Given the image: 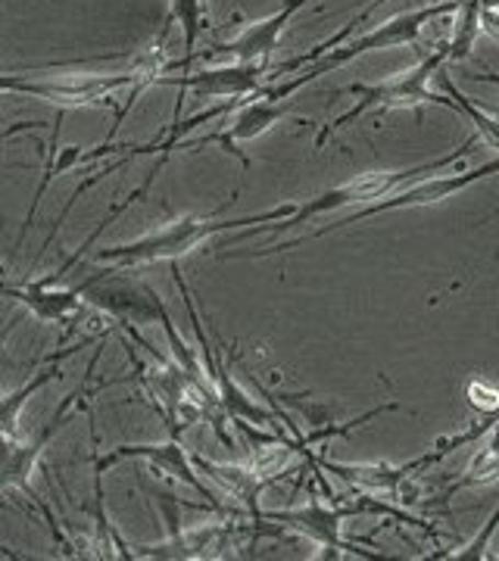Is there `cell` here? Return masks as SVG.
<instances>
[{
	"label": "cell",
	"mask_w": 499,
	"mask_h": 561,
	"mask_svg": "<svg viewBox=\"0 0 499 561\" xmlns=\"http://www.w3.org/2000/svg\"><path fill=\"white\" fill-rule=\"evenodd\" d=\"M238 194L235 191L228 201L222 203L216 213L209 216H181V219L162 225L157 231L144 234L138 241L132 243H116V247H103L94 253L98 262H110L113 268H138V265H154V262H179L184 260L188 253H194L197 247L216 238V234H225V231H235V228H243V225H269V221L287 219L294 213V206H279V209H269V213H257V216H240V219H228L225 209L238 203Z\"/></svg>",
	"instance_id": "cell-1"
},
{
	"label": "cell",
	"mask_w": 499,
	"mask_h": 561,
	"mask_svg": "<svg viewBox=\"0 0 499 561\" xmlns=\"http://www.w3.org/2000/svg\"><path fill=\"white\" fill-rule=\"evenodd\" d=\"M478 135H472V138L462 140L453 153L438 157V160L419 162V165H406V169H390V172H365V175L343 181V184L325 191V194H316V197H309V201L297 203L294 213H291L287 219L269 221V225H253L247 234H240V241L250 238V234H260V231H291V228H299V225H309V221L319 219L325 213H338V209H350V206H368V203L384 201V197H390L399 187H406V184H412V181L440 175V172L450 169L453 162L465 160V157L472 153V147H478Z\"/></svg>",
	"instance_id": "cell-2"
},
{
	"label": "cell",
	"mask_w": 499,
	"mask_h": 561,
	"mask_svg": "<svg viewBox=\"0 0 499 561\" xmlns=\"http://www.w3.org/2000/svg\"><path fill=\"white\" fill-rule=\"evenodd\" d=\"M456 10H460V0H440V3H428V7H419V10H406V13L394 16V20L381 22L378 28L365 32L360 38L343 41L340 47L328 50L321 60H316L313 66H306L299 76H294V79H281L275 81V84H269V88H262L260 98L262 101L281 103L287 94L306 88L309 81L321 79L325 72H334L340 66H347V62L360 60L365 54H378V50H390V47H416L428 22L440 20V16H446V13H456Z\"/></svg>",
	"instance_id": "cell-3"
},
{
	"label": "cell",
	"mask_w": 499,
	"mask_h": 561,
	"mask_svg": "<svg viewBox=\"0 0 499 561\" xmlns=\"http://www.w3.org/2000/svg\"><path fill=\"white\" fill-rule=\"evenodd\" d=\"M162 79V50H147L125 72H81V76H47V79H20L3 76L0 88L7 94L38 98L54 103L57 110H88V106H113V94L122 88H135L138 81Z\"/></svg>",
	"instance_id": "cell-4"
},
{
	"label": "cell",
	"mask_w": 499,
	"mask_h": 561,
	"mask_svg": "<svg viewBox=\"0 0 499 561\" xmlns=\"http://www.w3.org/2000/svg\"><path fill=\"white\" fill-rule=\"evenodd\" d=\"M443 62H450V41L438 44L431 54H424L412 69H406V72H399V76L375 81V84H350V88L334 91V98H338V94H356L360 101H356L353 110L340 113L338 119L328 122V125L321 128L319 138H316V147H325V140L331 138L334 131L353 125V122H360L362 116L372 113V110H378V113H394V110H419V106H431V103H434V106H443V110H456V103L446 101L443 94L428 88V81L434 79L440 69H443Z\"/></svg>",
	"instance_id": "cell-5"
},
{
	"label": "cell",
	"mask_w": 499,
	"mask_h": 561,
	"mask_svg": "<svg viewBox=\"0 0 499 561\" xmlns=\"http://www.w3.org/2000/svg\"><path fill=\"white\" fill-rule=\"evenodd\" d=\"M490 175H499V160L484 162V165H478V169H472V172H460V175H431V179L412 181V184H406V187L394 191L390 197H384V201L378 203H368V206L360 209V213H350V216L331 221V225H321V228L309 231V234H299V238H294V241L269 243V247L253 250V253H243V256H257V260H260V256H275V253H287V250H294V247H299L303 241H319V238H325V234H334V231H343V228H350V225H360V221L375 219V216H387V213H399V209H421V206H434V203L453 201L456 194L468 191L472 184L490 179Z\"/></svg>",
	"instance_id": "cell-6"
},
{
	"label": "cell",
	"mask_w": 499,
	"mask_h": 561,
	"mask_svg": "<svg viewBox=\"0 0 499 561\" xmlns=\"http://www.w3.org/2000/svg\"><path fill=\"white\" fill-rule=\"evenodd\" d=\"M100 359V350L94 359L88 362V371H84V378L81 383L69 393V397H63L60 405H57V412H54V419L47 421V424H41L38 434L35 437H29V440H16V437H3V493H10V490H25L32 500H38L35 493H32V474H35V468H38L41 453L50 446V440L60 434L63 427L72 421V405H81V400L88 397V378L94 375V365Z\"/></svg>",
	"instance_id": "cell-7"
},
{
	"label": "cell",
	"mask_w": 499,
	"mask_h": 561,
	"mask_svg": "<svg viewBox=\"0 0 499 561\" xmlns=\"http://www.w3.org/2000/svg\"><path fill=\"white\" fill-rule=\"evenodd\" d=\"M265 522L297 530L303 537H309L313 542H319V556L316 559H350V556H362L372 559L368 552H360L353 542L343 540V522L353 518L347 502L343 505H325V502L313 500L299 508H281V512H265Z\"/></svg>",
	"instance_id": "cell-8"
},
{
	"label": "cell",
	"mask_w": 499,
	"mask_h": 561,
	"mask_svg": "<svg viewBox=\"0 0 499 561\" xmlns=\"http://www.w3.org/2000/svg\"><path fill=\"white\" fill-rule=\"evenodd\" d=\"M265 79H272V62H225L213 69H197V72H184V76H162L157 84H169L179 91H191L197 101L209 98H225V101H247L253 94H260L265 88Z\"/></svg>",
	"instance_id": "cell-9"
},
{
	"label": "cell",
	"mask_w": 499,
	"mask_h": 561,
	"mask_svg": "<svg viewBox=\"0 0 499 561\" xmlns=\"http://www.w3.org/2000/svg\"><path fill=\"white\" fill-rule=\"evenodd\" d=\"M125 459H140L147 461L157 474H166L172 481H181L184 486H191L194 493L203 496L206 505H219L216 493L206 490V483L197 478V465H194V456H188V449L181 446L179 437H169L162 443H122L116 449H110L106 456H94V471L98 474H106L113 465H120Z\"/></svg>",
	"instance_id": "cell-10"
},
{
	"label": "cell",
	"mask_w": 499,
	"mask_h": 561,
	"mask_svg": "<svg viewBox=\"0 0 499 561\" xmlns=\"http://www.w3.org/2000/svg\"><path fill=\"white\" fill-rule=\"evenodd\" d=\"M287 116V106H281V103H272V101H262L260 94H253V98H247V101L240 103L238 113H235V119L231 125L225 128V131H216V135H206V138H197V140H181L179 150H200V147H209V144H222L228 153H235L240 157V162L250 169V160L243 157L238 150V144L243 140H253L265 135L275 122H281Z\"/></svg>",
	"instance_id": "cell-11"
},
{
	"label": "cell",
	"mask_w": 499,
	"mask_h": 561,
	"mask_svg": "<svg viewBox=\"0 0 499 561\" xmlns=\"http://www.w3.org/2000/svg\"><path fill=\"white\" fill-rule=\"evenodd\" d=\"M319 465L325 474H334L338 481L356 486L360 493H372V496H397L399 486L409 481L416 471L431 468L428 459L406 461V465H390V461H331L319 456Z\"/></svg>",
	"instance_id": "cell-12"
},
{
	"label": "cell",
	"mask_w": 499,
	"mask_h": 561,
	"mask_svg": "<svg viewBox=\"0 0 499 561\" xmlns=\"http://www.w3.org/2000/svg\"><path fill=\"white\" fill-rule=\"evenodd\" d=\"M309 0H287L284 7H279L272 16H265L260 22H250L238 38L225 41V44H213V57H231L240 62H260L272 57V50L279 47L281 35L287 28V22L297 16L299 10L306 7Z\"/></svg>",
	"instance_id": "cell-13"
},
{
	"label": "cell",
	"mask_w": 499,
	"mask_h": 561,
	"mask_svg": "<svg viewBox=\"0 0 499 561\" xmlns=\"http://www.w3.org/2000/svg\"><path fill=\"white\" fill-rule=\"evenodd\" d=\"M3 297H7V300H16L20 306H25L35 319L47 321V324L69 321L79 312L81 300H84L79 284L60 287V284H44V280L38 278H29L25 284L7 280V284H3Z\"/></svg>",
	"instance_id": "cell-14"
},
{
	"label": "cell",
	"mask_w": 499,
	"mask_h": 561,
	"mask_svg": "<svg viewBox=\"0 0 499 561\" xmlns=\"http://www.w3.org/2000/svg\"><path fill=\"white\" fill-rule=\"evenodd\" d=\"M194 465H197L200 474H206L209 481L219 483L231 500H238L240 505L250 512L253 524L265 522L260 512V493L269 483L275 481V478L265 474L257 461H250V465H238V461L225 465V461H213L206 459V456H194Z\"/></svg>",
	"instance_id": "cell-15"
},
{
	"label": "cell",
	"mask_w": 499,
	"mask_h": 561,
	"mask_svg": "<svg viewBox=\"0 0 499 561\" xmlns=\"http://www.w3.org/2000/svg\"><path fill=\"white\" fill-rule=\"evenodd\" d=\"M94 341H81L76 346H66L60 353H54L50 359H44V368L35 371V378H29V381L22 383L20 390H10L7 397H3V412H0V424H3V437H16V424H20L22 409L29 405V400L38 393L41 387H47L50 381H60L63 378V362L69 359V356H76L79 350L84 346H91Z\"/></svg>",
	"instance_id": "cell-16"
},
{
	"label": "cell",
	"mask_w": 499,
	"mask_h": 561,
	"mask_svg": "<svg viewBox=\"0 0 499 561\" xmlns=\"http://www.w3.org/2000/svg\"><path fill=\"white\" fill-rule=\"evenodd\" d=\"M169 20L179 22L184 38V60L175 62V69H188L197 57V38L206 28V3L203 0H169Z\"/></svg>",
	"instance_id": "cell-17"
},
{
	"label": "cell",
	"mask_w": 499,
	"mask_h": 561,
	"mask_svg": "<svg viewBox=\"0 0 499 561\" xmlns=\"http://www.w3.org/2000/svg\"><path fill=\"white\" fill-rule=\"evenodd\" d=\"M443 79V88H446V94H450V101L456 103V110L465 113V119L475 125V135H478L484 144H490L494 150H499V119L497 116H490V113H484L480 106L472 103V98H465L460 88H456V81L450 79V76H440Z\"/></svg>",
	"instance_id": "cell-18"
},
{
	"label": "cell",
	"mask_w": 499,
	"mask_h": 561,
	"mask_svg": "<svg viewBox=\"0 0 499 561\" xmlns=\"http://www.w3.org/2000/svg\"><path fill=\"white\" fill-rule=\"evenodd\" d=\"M494 481H499V453L494 446H484L478 456L468 461V468H465V474H462L460 481L443 493V500H450L453 493H460L465 486H487V483Z\"/></svg>",
	"instance_id": "cell-19"
},
{
	"label": "cell",
	"mask_w": 499,
	"mask_h": 561,
	"mask_svg": "<svg viewBox=\"0 0 499 561\" xmlns=\"http://www.w3.org/2000/svg\"><path fill=\"white\" fill-rule=\"evenodd\" d=\"M499 527V505L494 508V515L484 522V527H480L478 534H475V540L465 542L462 549H456V552H440L438 559H453V561H480V559H490V542H494V534H497Z\"/></svg>",
	"instance_id": "cell-20"
},
{
	"label": "cell",
	"mask_w": 499,
	"mask_h": 561,
	"mask_svg": "<svg viewBox=\"0 0 499 561\" xmlns=\"http://www.w3.org/2000/svg\"><path fill=\"white\" fill-rule=\"evenodd\" d=\"M480 32L490 35L494 41H499V10H484L480 13Z\"/></svg>",
	"instance_id": "cell-21"
},
{
	"label": "cell",
	"mask_w": 499,
	"mask_h": 561,
	"mask_svg": "<svg viewBox=\"0 0 499 561\" xmlns=\"http://www.w3.org/2000/svg\"><path fill=\"white\" fill-rule=\"evenodd\" d=\"M472 79H478V81H490V84H499V76H487V72H484V76H472Z\"/></svg>",
	"instance_id": "cell-22"
},
{
	"label": "cell",
	"mask_w": 499,
	"mask_h": 561,
	"mask_svg": "<svg viewBox=\"0 0 499 561\" xmlns=\"http://www.w3.org/2000/svg\"><path fill=\"white\" fill-rule=\"evenodd\" d=\"M494 216H499V209H497V213H490V216H487V219H494ZM487 219H484V221H487ZM484 221H480V225H484Z\"/></svg>",
	"instance_id": "cell-23"
},
{
	"label": "cell",
	"mask_w": 499,
	"mask_h": 561,
	"mask_svg": "<svg viewBox=\"0 0 499 561\" xmlns=\"http://www.w3.org/2000/svg\"><path fill=\"white\" fill-rule=\"evenodd\" d=\"M497 119H499V113H497Z\"/></svg>",
	"instance_id": "cell-24"
}]
</instances>
